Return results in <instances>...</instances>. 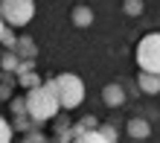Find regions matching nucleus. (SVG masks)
<instances>
[{"instance_id":"21","label":"nucleus","mask_w":160,"mask_h":143,"mask_svg":"<svg viewBox=\"0 0 160 143\" xmlns=\"http://www.w3.org/2000/svg\"><path fill=\"white\" fill-rule=\"evenodd\" d=\"M0 82L15 88V85H18V73H15V70H0Z\"/></svg>"},{"instance_id":"15","label":"nucleus","mask_w":160,"mask_h":143,"mask_svg":"<svg viewBox=\"0 0 160 143\" xmlns=\"http://www.w3.org/2000/svg\"><path fill=\"white\" fill-rule=\"evenodd\" d=\"M122 12L131 15V18L143 15V0H122Z\"/></svg>"},{"instance_id":"7","label":"nucleus","mask_w":160,"mask_h":143,"mask_svg":"<svg viewBox=\"0 0 160 143\" xmlns=\"http://www.w3.org/2000/svg\"><path fill=\"white\" fill-rule=\"evenodd\" d=\"M137 88L148 93V97H154V93H160V76L157 73H146V70H140L137 73Z\"/></svg>"},{"instance_id":"20","label":"nucleus","mask_w":160,"mask_h":143,"mask_svg":"<svg viewBox=\"0 0 160 143\" xmlns=\"http://www.w3.org/2000/svg\"><path fill=\"white\" fill-rule=\"evenodd\" d=\"M99 135L108 137L111 143H117V126H111V123H99Z\"/></svg>"},{"instance_id":"11","label":"nucleus","mask_w":160,"mask_h":143,"mask_svg":"<svg viewBox=\"0 0 160 143\" xmlns=\"http://www.w3.org/2000/svg\"><path fill=\"white\" fill-rule=\"evenodd\" d=\"M38 85H44V79L38 76V70H29V73L18 76V88H23V91H32V88H38Z\"/></svg>"},{"instance_id":"16","label":"nucleus","mask_w":160,"mask_h":143,"mask_svg":"<svg viewBox=\"0 0 160 143\" xmlns=\"http://www.w3.org/2000/svg\"><path fill=\"white\" fill-rule=\"evenodd\" d=\"M9 111H12V117H15V114H26V93L9 99Z\"/></svg>"},{"instance_id":"10","label":"nucleus","mask_w":160,"mask_h":143,"mask_svg":"<svg viewBox=\"0 0 160 143\" xmlns=\"http://www.w3.org/2000/svg\"><path fill=\"white\" fill-rule=\"evenodd\" d=\"M73 137H79V135H84V131H96L99 129V120L96 117H82V120H76L73 123Z\"/></svg>"},{"instance_id":"12","label":"nucleus","mask_w":160,"mask_h":143,"mask_svg":"<svg viewBox=\"0 0 160 143\" xmlns=\"http://www.w3.org/2000/svg\"><path fill=\"white\" fill-rule=\"evenodd\" d=\"M18 64H21V56L15 50H3L0 53V70H18Z\"/></svg>"},{"instance_id":"6","label":"nucleus","mask_w":160,"mask_h":143,"mask_svg":"<svg viewBox=\"0 0 160 143\" xmlns=\"http://www.w3.org/2000/svg\"><path fill=\"white\" fill-rule=\"evenodd\" d=\"M70 24L76 26V29H88V26L93 24V9L84 6V3L73 6V9H70Z\"/></svg>"},{"instance_id":"13","label":"nucleus","mask_w":160,"mask_h":143,"mask_svg":"<svg viewBox=\"0 0 160 143\" xmlns=\"http://www.w3.org/2000/svg\"><path fill=\"white\" fill-rule=\"evenodd\" d=\"M12 129L18 131V135H26L29 129H35V123H32L29 114H15V117H12Z\"/></svg>"},{"instance_id":"17","label":"nucleus","mask_w":160,"mask_h":143,"mask_svg":"<svg viewBox=\"0 0 160 143\" xmlns=\"http://www.w3.org/2000/svg\"><path fill=\"white\" fill-rule=\"evenodd\" d=\"M0 44H3V50H15V44H18V35H15V26H6V32H3V38H0Z\"/></svg>"},{"instance_id":"14","label":"nucleus","mask_w":160,"mask_h":143,"mask_svg":"<svg viewBox=\"0 0 160 143\" xmlns=\"http://www.w3.org/2000/svg\"><path fill=\"white\" fill-rule=\"evenodd\" d=\"M73 143H111V140H108V137H102V135H99V129H96V131H84V135H79Z\"/></svg>"},{"instance_id":"18","label":"nucleus","mask_w":160,"mask_h":143,"mask_svg":"<svg viewBox=\"0 0 160 143\" xmlns=\"http://www.w3.org/2000/svg\"><path fill=\"white\" fill-rule=\"evenodd\" d=\"M12 135H15V129H12V123L0 117V143H12Z\"/></svg>"},{"instance_id":"8","label":"nucleus","mask_w":160,"mask_h":143,"mask_svg":"<svg viewBox=\"0 0 160 143\" xmlns=\"http://www.w3.org/2000/svg\"><path fill=\"white\" fill-rule=\"evenodd\" d=\"M128 135H131V140H146L148 135H152L148 120H146V117H131V120H128Z\"/></svg>"},{"instance_id":"5","label":"nucleus","mask_w":160,"mask_h":143,"mask_svg":"<svg viewBox=\"0 0 160 143\" xmlns=\"http://www.w3.org/2000/svg\"><path fill=\"white\" fill-rule=\"evenodd\" d=\"M125 88H122L119 82H108L105 88H102V102H105L108 108H119L122 102H125Z\"/></svg>"},{"instance_id":"9","label":"nucleus","mask_w":160,"mask_h":143,"mask_svg":"<svg viewBox=\"0 0 160 143\" xmlns=\"http://www.w3.org/2000/svg\"><path fill=\"white\" fill-rule=\"evenodd\" d=\"M15 53L21 59H38V47L29 35H18V44H15Z\"/></svg>"},{"instance_id":"23","label":"nucleus","mask_w":160,"mask_h":143,"mask_svg":"<svg viewBox=\"0 0 160 143\" xmlns=\"http://www.w3.org/2000/svg\"><path fill=\"white\" fill-rule=\"evenodd\" d=\"M6 26H9V24L3 21V15H0V38H3V32H6Z\"/></svg>"},{"instance_id":"2","label":"nucleus","mask_w":160,"mask_h":143,"mask_svg":"<svg viewBox=\"0 0 160 143\" xmlns=\"http://www.w3.org/2000/svg\"><path fill=\"white\" fill-rule=\"evenodd\" d=\"M55 91H58V99H61L64 111L79 108L82 99H84V82H82V76L70 73V70H64V73L55 76Z\"/></svg>"},{"instance_id":"19","label":"nucleus","mask_w":160,"mask_h":143,"mask_svg":"<svg viewBox=\"0 0 160 143\" xmlns=\"http://www.w3.org/2000/svg\"><path fill=\"white\" fill-rule=\"evenodd\" d=\"M21 143H47V137L38 131V126H35V129H29V131L23 135V140H21Z\"/></svg>"},{"instance_id":"1","label":"nucleus","mask_w":160,"mask_h":143,"mask_svg":"<svg viewBox=\"0 0 160 143\" xmlns=\"http://www.w3.org/2000/svg\"><path fill=\"white\" fill-rule=\"evenodd\" d=\"M58 111H61V99L55 91V76H47L44 85L26 91V114L32 117L35 126L50 123L52 117H58Z\"/></svg>"},{"instance_id":"4","label":"nucleus","mask_w":160,"mask_h":143,"mask_svg":"<svg viewBox=\"0 0 160 143\" xmlns=\"http://www.w3.org/2000/svg\"><path fill=\"white\" fill-rule=\"evenodd\" d=\"M0 15L9 26H26L35 18V0H0Z\"/></svg>"},{"instance_id":"3","label":"nucleus","mask_w":160,"mask_h":143,"mask_svg":"<svg viewBox=\"0 0 160 143\" xmlns=\"http://www.w3.org/2000/svg\"><path fill=\"white\" fill-rule=\"evenodd\" d=\"M137 67L146 73H157L160 76V32H148L137 41Z\"/></svg>"},{"instance_id":"22","label":"nucleus","mask_w":160,"mask_h":143,"mask_svg":"<svg viewBox=\"0 0 160 143\" xmlns=\"http://www.w3.org/2000/svg\"><path fill=\"white\" fill-rule=\"evenodd\" d=\"M12 93H15V88H12V85H3V82H0V99H3V102H9V99H12Z\"/></svg>"}]
</instances>
